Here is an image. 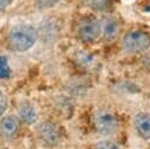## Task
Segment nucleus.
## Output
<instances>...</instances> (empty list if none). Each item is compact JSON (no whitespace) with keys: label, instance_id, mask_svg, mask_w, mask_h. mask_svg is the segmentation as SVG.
<instances>
[{"label":"nucleus","instance_id":"nucleus-13","mask_svg":"<svg viewBox=\"0 0 150 149\" xmlns=\"http://www.w3.org/2000/svg\"><path fill=\"white\" fill-rule=\"evenodd\" d=\"M94 149H121V148L114 141H101L95 144Z\"/></svg>","mask_w":150,"mask_h":149},{"label":"nucleus","instance_id":"nucleus-11","mask_svg":"<svg viewBox=\"0 0 150 149\" xmlns=\"http://www.w3.org/2000/svg\"><path fill=\"white\" fill-rule=\"evenodd\" d=\"M61 0H35V6L39 9H47L57 5Z\"/></svg>","mask_w":150,"mask_h":149},{"label":"nucleus","instance_id":"nucleus-4","mask_svg":"<svg viewBox=\"0 0 150 149\" xmlns=\"http://www.w3.org/2000/svg\"><path fill=\"white\" fill-rule=\"evenodd\" d=\"M101 35V23L96 18H84L77 28V36L83 42H93Z\"/></svg>","mask_w":150,"mask_h":149},{"label":"nucleus","instance_id":"nucleus-15","mask_svg":"<svg viewBox=\"0 0 150 149\" xmlns=\"http://www.w3.org/2000/svg\"><path fill=\"white\" fill-rule=\"evenodd\" d=\"M12 2H13V0H0V12L6 9Z\"/></svg>","mask_w":150,"mask_h":149},{"label":"nucleus","instance_id":"nucleus-3","mask_svg":"<svg viewBox=\"0 0 150 149\" xmlns=\"http://www.w3.org/2000/svg\"><path fill=\"white\" fill-rule=\"evenodd\" d=\"M123 49L128 53H142L150 47V34L144 31H130L122 40Z\"/></svg>","mask_w":150,"mask_h":149},{"label":"nucleus","instance_id":"nucleus-9","mask_svg":"<svg viewBox=\"0 0 150 149\" xmlns=\"http://www.w3.org/2000/svg\"><path fill=\"white\" fill-rule=\"evenodd\" d=\"M19 115H20L21 120L23 122H26L27 124H33L38 120V113H36L34 106L28 101H23L20 103Z\"/></svg>","mask_w":150,"mask_h":149},{"label":"nucleus","instance_id":"nucleus-12","mask_svg":"<svg viewBox=\"0 0 150 149\" xmlns=\"http://www.w3.org/2000/svg\"><path fill=\"white\" fill-rule=\"evenodd\" d=\"M88 2L94 11H103L104 8H107L109 0H88Z\"/></svg>","mask_w":150,"mask_h":149},{"label":"nucleus","instance_id":"nucleus-1","mask_svg":"<svg viewBox=\"0 0 150 149\" xmlns=\"http://www.w3.org/2000/svg\"><path fill=\"white\" fill-rule=\"evenodd\" d=\"M38 31L32 25H16L9 31L7 43L9 49L21 53L30 49L38 41Z\"/></svg>","mask_w":150,"mask_h":149},{"label":"nucleus","instance_id":"nucleus-8","mask_svg":"<svg viewBox=\"0 0 150 149\" xmlns=\"http://www.w3.org/2000/svg\"><path fill=\"white\" fill-rule=\"evenodd\" d=\"M134 127L137 134L144 138L150 140V114L149 113H139L134 118Z\"/></svg>","mask_w":150,"mask_h":149},{"label":"nucleus","instance_id":"nucleus-7","mask_svg":"<svg viewBox=\"0 0 150 149\" xmlns=\"http://www.w3.org/2000/svg\"><path fill=\"white\" fill-rule=\"evenodd\" d=\"M101 23V34L107 40H112L117 36L118 31H120V23L114 16H103L102 20L100 21Z\"/></svg>","mask_w":150,"mask_h":149},{"label":"nucleus","instance_id":"nucleus-10","mask_svg":"<svg viewBox=\"0 0 150 149\" xmlns=\"http://www.w3.org/2000/svg\"><path fill=\"white\" fill-rule=\"evenodd\" d=\"M12 75V69L9 67L8 60L5 55H0V79H9Z\"/></svg>","mask_w":150,"mask_h":149},{"label":"nucleus","instance_id":"nucleus-2","mask_svg":"<svg viewBox=\"0 0 150 149\" xmlns=\"http://www.w3.org/2000/svg\"><path fill=\"white\" fill-rule=\"evenodd\" d=\"M93 124L101 135H112L118 129V120L116 115L107 109H97L93 114Z\"/></svg>","mask_w":150,"mask_h":149},{"label":"nucleus","instance_id":"nucleus-6","mask_svg":"<svg viewBox=\"0 0 150 149\" xmlns=\"http://www.w3.org/2000/svg\"><path fill=\"white\" fill-rule=\"evenodd\" d=\"M19 128H20V121L14 115L5 116L0 122V134L7 141L13 140L18 135Z\"/></svg>","mask_w":150,"mask_h":149},{"label":"nucleus","instance_id":"nucleus-5","mask_svg":"<svg viewBox=\"0 0 150 149\" xmlns=\"http://www.w3.org/2000/svg\"><path fill=\"white\" fill-rule=\"evenodd\" d=\"M38 135L40 137V140L49 145V147H54L60 142V130L57 128V126L55 123H53L52 121H43L38 126Z\"/></svg>","mask_w":150,"mask_h":149},{"label":"nucleus","instance_id":"nucleus-14","mask_svg":"<svg viewBox=\"0 0 150 149\" xmlns=\"http://www.w3.org/2000/svg\"><path fill=\"white\" fill-rule=\"evenodd\" d=\"M8 107V100H7V96L5 95V93L0 92V116L6 111Z\"/></svg>","mask_w":150,"mask_h":149}]
</instances>
